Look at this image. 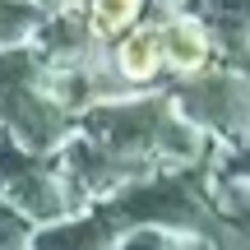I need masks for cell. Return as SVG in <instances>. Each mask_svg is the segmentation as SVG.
I'll return each instance as SVG.
<instances>
[{"mask_svg": "<svg viewBox=\"0 0 250 250\" xmlns=\"http://www.w3.org/2000/svg\"><path fill=\"white\" fill-rule=\"evenodd\" d=\"M111 61H116V70L130 83H148L153 74L167 65V56H162V28L158 23H139V28H130V33H121Z\"/></svg>", "mask_w": 250, "mask_h": 250, "instance_id": "obj_1", "label": "cell"}, {"mask_svg": "<svg viewBox=\"0 0 250 250\" xmlns=\"http://www.w3.org/2000/svg\"><path fill=\"white\" fill-rule=\"evenodd\" d=\"M208 51H213V46H208V33L195 23V19H176V23L162 28V56H167L171 70H181V74L204 70Z\"/></svg>", "mask_w": 250, "mask_h": 250, "instance_id": "obj_2", "label": "cell"}, {"mask_svg": "<svg viewBox=\"0 0 250 250\" xmlns=\"http://www.w3.org/2000/svg\"><path fill=\"white\" fill-rule=\"evenodd\" d=\"M144 0H93L88 5V23L98 37H121L134 28V19H139Z\"/></svg>", "mask_w": 250, "mask_h": 250, "instance_id": "obj_3", "label": "cell"}]
</instances>
